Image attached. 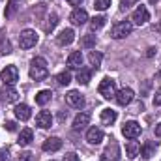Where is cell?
<instances>
[{"label": "cell", "instance_id": "38", "mask_svg": "<svg viewBox=\"0 0 161 161\" xmlns=\"http://www.w3.org/2000/svg\"><path fill=\"white\" fill-rule=\"evenodd\" d=\"M156 137H161V122L156 125Z\"/></svg>", "mask_w": 161, "mask_h": 161}, {"label": "cell", "instance_id": "36", "mask_svg": "<svg viewBox=\"0 0 161 161\" xmlns=\"http://www.w3.org/2000/svg\"><path fill=\"white\" fill-rule=\"evenodd\" d=\"M8 158H9V156H8V150L2 148V150H0V161H6Z\"/></svg>", "mask_w": 161, "mask_h": 161}, {"label": "cell", "instance_id": "12", "mask_svg": "<svg viewBox=\"0 0 161 161\" xmlns=\"http://www.w3.org/2000/svg\"><path fill=\"white\" fill-rule=\"evenodd\" d=\"M69 21H71L75 26H80V25H84V23L88 21V13H86L84 9H80V8H75V9L71 11V15H69Z\"/></svg>", "mask_w": 161, "mask_h": 161}, {"label": "cell", "instance_id": "35", "mask_svg": "<svg viewBox=\"0 0 161 161\" xmlns=\"http://www.w3.org/2000/svg\"><path fill=\"white\" fill-rule=\"evenodd\" d=\"M21 161H30L32 159V154L30 152H25V154H21V158H19Z\"/></svg>", "mask_w": 161, "mask_h": 161}, {"label": "cell", "instance_id": "15", "mask_svg": "<svg viewBox=\"0 0 161 161\" xmlns=\"http://www.w3.org/2000/svg\"><path fill=\"white\" fill-rule=\"evenodd\" d=\"M41 148H43L45 152H56V150H60V148H62V141H60L58 137H49V139H45V141H43Z\"/></svg>", "mask_w": 161, "mask_h": 161}, {"label": "cell", "instance_id": "4", "mask_svg": "<svg viewBox=\"0 0 161 161\" xmlns=\"http://www.w3.org/2000/svg\"><path fill=\"white\" fill-rule=\"evenodd\" d=\"M99 94L105 97V99H111V97H114L116 96V80H113V79H109V77H105V79L99 82Z\"/></svg>", "mask_w": 161, "mask_h": 161}, {"label": "cell", "instance_id": "22", "mask_svg": "<svg viewBox=\"0 0 161 161\" xmlns=\"http://www.w3.org/2000/svg\"><path fill=\"white\" fill-rule=\"evenodd\" d=\"M118 118V114H116V111H113V109H103L101 111V122L105 124V125H113L114 122Z\"/></svg>", "mask_w": 161, "mask_h": 161}, {"label": "cell", "instance_id": "2", "mask_svg": "<svg viewBox=\"0 0 161 161\" xmlns=\"http://www.w3.org/2000/svg\"><path fill=\"white\" fill-rule=\"evenodd\" d=\"M131 30H133V23H129V21H120V23H116V25L111 28V36H113L114 40H122V38L129 36Z\"/></svg>", "mask_w": 161, "mask_h": 161}, {"label": "cell", "instance_id": "9", "mask_svg": "<svg viewBox=\"0 0 161 161\" xmlns=\"http://www.w3.org/2000/svg\"><path fill=\"white\" fill-rule=\"evenodd\" d=\"M131 21L135 23V25H144V23H148L150 21V11L146 9V6H139L135 11H133V15H131Z\"/></svg>", "mask_w": 161, "mask_h": 161}, {"label": "cell", "instance_id": "42", "mask_svg": "<svg viewBox=\"0 0 161 161\" xmlns=\"http://www.w3.org/2000/svg\"><path fill=\"white\" fill-rule=\"evenodd\" d=\"M150 2H158V0H150Z\"/></svg>", "mask_w": 161, "mask_h": 161}, {"label": "cell", "instance_id": "20", "mask_svg": "<svg viewBox=\"0 0 161 161\" xmlns=\"http://www.w3.org/2000/svg\"><path fill=\"white\" fill-rule=\"evenodd\" d=\"M30 114H32V113H30V107H28L26 103H21V105L15 107V116H17L21 122H26L28 118H30Z\"/></svg>", "mask_w": 161, "mask_h": 161}, {"label": "cell", "instance_id": "8", "mask_svg": "<svg viewBox=\"0 0 161 161\" xmlns=\"http://www.w3.org/2000/svg\"><path fill=\"white\" fill-rule=\"evenodd\" d=\"M66 101H68V105L73 107V109H82V107H84V97H82V94L77 92V90H69V92L66 94Z\"/></svg>", "mask_w": 161, "mask_h": 161}, {"label": "cell", "instance_id": "18", "mask_svg": "<svg viewBox=\"0 0 161 161\" xmlns=\"http://www.w3.org/2000/svg\"><path fill=\"white\" fill-rule=\"evenodd\" d=\"M88 122H90V114H88V113H79V114L73 118V129H75V131L84 129V127L88 125Z\"/></svg>", "mask_w": 161, "mask_h": 161}, {"label": "cell", "instance_id": "41", "mask_svg": "<svg viewBox=\"0 0 161 161\" xmlns=\"http://www.w3.org/2000/svg\"><path fill=\"white\" fill-rule=\"evenodd\" d=\"M156 79H161V69L158 71V73H156Z\"/></svg>", "mask_w": 161, "mask_h": 161}, {"label": "cell", "instance_id": "16", "mask_svg": "<svg viewBox=\"0 0 161 161\" xmlns=\"http://www.w3.org/2000/svg\"><path fill=\"white\" fill-rule=\"evenodd\" d=\"M86 141H88L90 144H99V142L103 141V131H101L99 127H90V129L86 131Z\"/></svg>", "mask_w": 161, "mask_h": 161}, {"label": "cell", "instance_id": "33", "mask_svg": "<svg viewBox=\"0 0 161 161\" xmlns=\"http://www.w3.org/2000/svg\"><path fill=\"white\" fill-rule=\"evenodd\" d=\"M62 161H79V156L77 154H73V152H69V154H66L64 156V159Z\"/></svg>", "mask_w": 161, "mask_h": 161}, {"label": "cell", "instance_id": "10", "mask_svg": "<svg viewBox=\"0 0 161 161\" xmlns=\"http://www.w3.org/2000/svg\"><path fill=\"white\" fill-rule=\"evenodd\" d=\"M133 97H135V94H133L131 88H122V90L116 92V96H114V99H116V103H118L120 107L129 105V103L133 101Z\"/></svg>", "mask_w": 161, "mask_h": 161}, {"label": "cell", "instance_id": "17", "mask_svg": "<svg viewBox=\"0 0 161 161\" xmlns=\"http://www.w3.org/2000/svg\"><path fill=\"white\" fill-rule=\"evenodd\" d=\"M139 154H141V144H139L135 139H131V141L125 144V156H127L129 159H135Z\"/></svg>", "mask_w": 161, "mask_h": 161}, {"label": "cell", "instance_id": "6", "mask_svg": "<svg viewBox=\"0 0 161 161\" xmlns=\"http://www.w3.org/2000/svg\"><path fill=\"white\" fill-rule=\"evenodd\" d=\"M118 158H120V148L114 141H111L101 152V161H118Z\"/></svg>", "mask_w": 161, "mask_h": 161}, {"label": "cell", "instance_id": "13", "mask_svg": "<svg viewBox=\"0 0 161 161\" xmlns=\"http://www.w3.org/2000/svg\"><path fill=\"white\" fill-rule=\"evenodd\" d=\"M36 125L41 129H49L53 125V114L49 111H41L40 114L36 116Z\"/></svg>", "mask_w": 161, "mask_h": 161}, {"label": "cell", "instance_id": "28", "mask_svg": "<svg viewBox=\"0 0 161 161\" xmlns=\"http://www.w3.org/2000/svg\"><path fill=\"white\" fill-rule=\"evenodd\" d=\"M105 21H107V19H105L103 15H97V17H94V19L90 21V28H92V30H99V28L105 26Z\"/></svg>", "mask_w": 161, "mask_h": 161}, {"label": "cell", "instance_id": "24", "mask_svg": "<svg viewBox=\"0 0 161 161\" xmlns=\"http://www.w3.org/2000/svg\"><path fill=\"white\" fill-rule=\"evenodd\" d=\"M51 96H53L51 90H40V92L36 94V103H38V105H45V103H49V101H51Z\"/></svg>", "mask_w": 161, "mask_h": 161}, {"label": "cell", "instance_id": "5", "mask_svg": "<svg viewBox=\"0 0 161 161\" xmlns=\"http://www.w3.org/2000/svg\"><path fill=\"white\" fill-rule=\"evenodd\" d=\"M36 43H38V34H36V30L26 28V30L21 32V36H19V45H21L23 49H32Z\"/></svg>", "mask_w": 161, "mask_h": 161}, {"label": "cell", "instance_id": "1", "mask_svg": "<svg viewBox=\"0 0 161 161\" xmlns=\"http://www.w3.org/2000/svg\"><path fill=\"white\" fill-rule=\"evenodd\" d=\"M28 73H30V79H34V80H43L45 79V77L49 75V69H47V62H45V58H41V56L32 58Z\"/></svg>", "mask_w": 161, "mask_h": 161}, {"label": "cell", "instance_id": "14", "mask_svg": "<svg viewBox=\"0 0 161 161\" xmlns=\"http://www.w3.org/2000/svg\"><path fill=\"white\" fill-rule=\"evenodd\" d=\"M17 97H19V94H17V90L13 86H4V90L0 92V99L4 103H15Z\"/></svg>", "mask_w": 161, "mask_h": 161}, {"label": "cell", "instance_id": "31", "mask_svg": "<svg viewBox=\"0 0 161 161\" xmlns=\"http://www.w3.org/2000/svg\"><path fill=\"white\" fill-rule=\"evenodd\" d=\"M109 6H111V0H96V2H94V8H96V9H99V11L107 9Z\"/></svg>", "mask_w": 161, "mask_h": 161}, {"label": "cell", "instance_id": "29", "mask_svg": "<svg viewBox=\"0 0 161 161\" xmlns=\"http://www.w3.org/2000/svg\"><path fill=\"white\" fill-rule=\"evenodd\" d=\"M56 82L62 84V86H68V84L71 82V73H69V71H62V73H58V75H56Z\"/></svg>", "mask_w": 161, "mask_h": 161}, {"label": "cell", "instance_id": "7", "mask_svg": "<svg viewBox=\"0 0 161 161\" xmlns=\"http://www.w3.org/2000/svg\"><path fill=\"white\" fill-rule=\"evenodd\" d=\"M141 124H137V122H133V120H129V122H125L124 124V127H122V133H124V137L125 139H137V137H141Z\"/></svg>", "mask_w": 161, "mask_h": 161}, {"label": "cell", "instance_id": "25", "mask_svg": "<svg viewBox=\"0 0 161 161\" xmlns=\"http://www.w3.org/2000/svg\"><path fill=\"white\" fill-rule=\"evenodd\" d=\"M154 152H156V146H154L152 142H144V144L141 146V156H142L144 159H150V158L154 156Z\"/></svg>", "mask_w": 161, "mask_h": 161}, {"label": "cell", "instance_id": "21", "mask_svg": "<svg viewBox=\"0 0 161 161\" xmlns=\"http://www.w3.org/2000/svg\"><path fill=\"white\" fill-rule=\"evenodd\" d=\"M32 139H34V133H32V129H30V127H25V129L21 131V135H19L17 142H19V146H28V144L32 142Z\"/></svg>", "mask_w": 161, "mask_h": 161}, {"label": "cell", "instance_id": "37", "mask_svg": "<svg viewBox=\"0 0 161 161\" xmlns=\"http://www.w3.org/2000/svg\"><path fill=\"white\" fill-rule=\"evenodd\" d=\"M6 129L8 131H15V122H6Z\"/></svg>", "mask_w": 161, "mask_h": 161}, {"label": "cell", "instance_id": "27", "mask_svg": "<svg viewBox=\"0 0 161 161\" xmlns=\"http://www.w3.org/2000/svg\"><path fill=\"white\" fill-rule=\"evenodd\" d=\"M80 45H82L84 49H94V47H96V36H92V34L82 36V38H80Z\"/></svg>", "mask_w": 161, "mask_h": 161}, {"label": "cell", "instance_id": "43", "mask_svg": "<svg viewBox=\"0 0 161 161\" xmlns=\"http://www.w3.org/2000/svg\"><path fill=\"white\" fill-rule=\"evenodd\" d=\"M11 2H15V0H11Z\"/></svg>", "mask_w": 161, "mask_h": 161}, {"label": "cell", "instance_id": "30", "mask_svg": "<svg viewBox=\"0 0 161 161\" xmlns=\"http://www.w3.org/2000/svg\"><path fill=\"white\" fill-rule=\"evenodd\" d=\"M56 25H58V17H56V13H51L47 17V23H45V32H51Z\"/></svg>", "mask_w": 161, "mask_h": 161}, {"label": "cell", "instance_id": "26", "mask_svg": "<svg viewBox=\"0 0 161 161\" xmlns=\"http://www.w3.org/2000/svg\"><path fill=\"white\" fill-rule=\"evenodd\" d=\"M92 79V69H86V68H80L79 73H77V80L80 84H88Z\"/></svg>", "mask_w": 161, "mask_h": 161}, {"label": "cell", "instance_id": "19", "mask_svg": "<svg viewBox=\"0 0 161 161\" xmlns=\"http://www.w3.org/2000/svg\"><path fill=\"white\" fill-rule=\"evenodd\" d=\"M68 66L71 69H80V66H82V54H80V51H73L68 56Z\"/></svg>", "mask_w": 161, "mask_h": 161}, {"label": "cell", "instance_id": "39", "mask_svg": "<svg viewBox=\"0 0 161 161\" xmlns=\"http://www.w3.org/2000/svg\"><path fill=\"white\" fill-rule=\"evenodd\" d=\"M156 51H158V49H156V47H150V49H148V53H146V54H148V56H154V53H156Z\"/></svg>", "mask_w": 161, "mask_h": 161}, {"label": "cell", "instance_id": "11", "mask_svg": "<svg viewBox=\"0 0 161 161\" xmlns=\"http://www.w3.org/2000/svg\"><path fill=\"white\" fill-rule=\"evenodd\" d=\"M75 40V32L71 30V28H64L58 36H56V43L60 45V47H66V45H71Z\"/></svg>", "mask_w": 161, "mask_h": 161}, {"label": "cell", "instance_id": "32", "mask_svg": "<svg viewBox=\"0 0 161 161\" xmlns=\"http://www.w3.org/2000/svg\"><path fill=\"white\" fill-rule=\"evenodd\" d=\"M139 0H120V9L122 11H125V9H129L131 6H135Z\"/></svg>", "mask_w": 161, "mask_h": 161}, {"label": "cell", "instance_id": "3", "mask_svg": "<svg viewBox=\"0 0 161 161\" xmlns=\"http://www.w3.org/2000/svg\"><path fill=\"white\" fill-rule=\"evenodd\" d=\"M0 80L6 84V86H13L17 80H19V69L15 66H6L2 71H0Z\"/></svg>", "mask_w": 161, "mask_h": 161}, {"label": "cell", "instance_id": "23", "mask_svg": "<svg viewBox=\"0 0 161 161\" xmlns=\"http://www.w3.org/2000/svg\"><path fill=\"white\" fill-rule=\"evenodd\" d=\"M101 60H103V54L99 53V51H90V54H88V62H90V66L92 68H99L101 66Z\"/></svg>", "mask_w": 161, "mask_h": 161}, {"label": "cell", "instance_id": "40", "mask_svg": "<svg viewBox=\"0 0 161 161\" xmlns=\"http://www.w3.org/2000/svg\"><path fill=\"white\" fill-rule=\"evenodd\" d=\"M80 2H82V0H69V4H71V6H79Z\"/></svg>", "mask_w": 161, "mask_h": 161}, {"label": "cell", "instance_id": "34", "mask_svg": "<svg viewBox=\"0 0 161 161\" xmlns=\"http://www.w3.org/2000/svg\"><path fill=\"white\" fill-rule=\"evenodd\" d=\"M154 105H158V107H161V88L156 92V96H154Z\"/></svg>", "mask_w": 161, "mask_h": 161}]
</instances>
